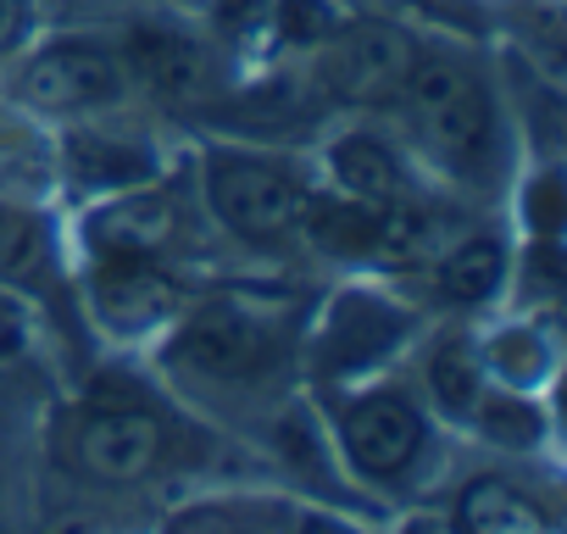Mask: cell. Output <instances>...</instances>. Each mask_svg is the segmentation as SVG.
Masks as SVG:
<instances>
[{"instance_id": "obj_9", "label": "cell", "mask_w": 567, "mask_h": 534, "mask_svg": "<svg viewBox=\"0 0 567 534\" xmlns=\"http://www.w3.org/2000/svg\"><path fill=\"white\" fill-rule=\"evenodd\" d=\"M123 68L134 84H145L151 95H162L173 106L200 101L212 90V57L184 29H134L123 45Z\"/></svg>"}, {"instance_id": "obj_14", "label": "cell", "mask_w": 567, "mask_h": 534, "mask_svg": "<svg viewBox=\"0 0 567 534\" xmlns=\"http://www.w3.org/2000/svg\"><path fill=\"white\" fill-rule=\"evenodd\" d=\"M373 223H379V201H312L307 195V217L301 228L334 250V256H373Z\"/></svg>"}, {"instance_id": "obj_23", "label": "cell", "mask_w": 567, "mask_h": 534, "mask_svg": "<svg viewBox=\"0 0 567 534\" xmlns=\"http://www.w3.org/2000/svg\"><path fill=\"white\" fill-rule=\"evenodd\" d=\"M534 212H539V228L556 223V178H545V184L534 189Z\"/></svg>"}, {"instance_id": "obj_17", "label": "cell", "mask_w": 567, "mask_h": 534, "mask_svg": "<svg viewBox=\"0 0 567 534\" xmlns=\"http://www.w3.org/2000/svg\"><path fill=\"white\" fill-rule=\"evenodd\" d=\"M429 390H434V401L445 407V412H456V418H467L478 401H484V390H478V357L467 351V346H440L434 357H429Z\"/></svg>"}, {"instance_id": "obj_11", "label": "cell", "mask_w": 567, "mask_h": 534, "mask_svg": "<svg viewBox=\"0 0 567 534\" xmlns=\"http://www.w3.org/2000/svg\"><path fill=\"white\" fill-rule=\"evenodd\" d=\"M440 250V217L406 195L395 201H379V223H373V261H390V267H412V261H429Z\"/></svg>"}, {"instance_id": "obj_20", "label": "cell", "mask_w": 567, "mask_h": 534, "mask_svg": "<svg viewBox=\"0 0 567 534\" xmlns=\"http://www.w3.org/2000/svg\"><path fill=\"white\" fill-rule=\"evenodd\" d=\"M473 418H478V429H484L489 440H501V445H534V440H539V412H534L528 401H517V396L478 401Z\"/></svg>"}, {"instance_id": "obj_16", "label": "cell", "mask_w": 567, "mask_h": 534, "mask_svg": "<svg viewBox=\"0 0 567 534\" xmlns=\"http://www.w3.org/2000/svg\"><path fill=\"white\" fill-rule=\"evenodd\" d=\"M68 162H73V178L84 184H145L151 178V156L140 145H123V140H106V134H73L68 140Z\"/></svg>"}, {"instance_id": "obj_7", "label": "cell", "mask_w": 567, "mask_h": 534, "mask_svg": "<svg viewBox=\"0 0 567 534\" xmlns=\"http://www.w3.org/2000/svg\"><path fill=\"white\" fill-rule=\"evenodd\" d=\"M178 357L195 373H206V379H250V373H261L272 362V340H267V329L250 312H239L228 301H212V307H200L184 324Z\"/></svg>"}, {"instance_id": "obj_6", "label": "cell", "mask_w": 567, "mask_h": 534, "mask_svg": "<svg viewBox=\"0 0 567 534\" xmlns=\"http://www.w3.org/2000/svg\"><path fill=\"white\" fill-rule=\"evenodd\" d=\"M73 451H79V468L90 479H101V484H134V479H145L162 462L167 434L140 407H106V412L84 418Z\"/></svg>"}, {"instance_id": "obj_15", "label": "cell", "mask_w": 567, "mask_h": 534, "mask_svg": "<svg viewBox=\"0 0 567 534\" xmlns=\"http://www.w3.org/2000/svg\"><path fill=\"white\" fill-rule=\"evenodd\" d=\"M456 517H462V528H489V534H517V528H545L550 523L506 479H473L467 495H462V506H456Z\"/></svg>"}, {"instance_id": "obj_4", "label": "cell", "mask_w": 567, "mask_h": 534, "mask_svg": "<svg viewBox=\"0 0 567 534\" xmlns=\"http://www.w3.org/2000/svg\"><path fill=\"white\" fill-rule=\"evenodd\" d=\"M417 51L401 29L390 23H357V29H334V45L323 57V84L340 101H390L401 95L406 73H412Z\"/></svg>"}, {"instance_id": "obj_2", "label": "cell", "mask_w": 567, "mask_h": 534, "mask_svg": "<svg viewBox=\"0 0 567 534\" xmlns=\"http://www.w3.org/2000/svg\"><path fill=\"white\" fill-rule=\"evenodd\" d=\"M206 195L223 228L239 234L245 245H278L301 234V217H307V184L284 162L245 156V151L206 156Z\"/></svg>"}, {"instance_id": "obj_24", "label": "cell", "mask_w": 567, "mask_h": 534, "mask_svg": "<svg viewBox=\"0 0 567 534\" xmlns=\"http://www.w3.org/2000/svg\"><path fill=\"white\" fill-rule=\"evenodd\" d=\"M12 23H18V12H12V0H0V40L12 34Z\"/></svg>"}, {"instance_id": "obj_13", "label": "cell", "mask_w": 567, "mask_h": 534, "mask_svg": "<svg viewBox=\"0 0 567 534\" xmlns=\"http://www.w3.org/2000/svg\"><path fill=\"white\" fill-rule=\"evenodd\" d=\"M329 162H334L340 184H346L357 201H395V195H406L401 162L390 156V145H379V140H368V134L340 140V145L329 151Z\"/></svg>"}, {"instance_id": "obj_1", "label": "cell", "mask_w": 567, "mask_h": 534, "mask_svg": "<svg viewBox=\"0 0 567 534\" xmlns=\"http://www.w3.org/2000/svg\"><path fill=\"white\" fill-rule=\"evenodd\" d=\"M401 95H406V106H412V117H417L429 151H434L440 162H451L456 173L478 178V167H484L489 151H495V106H489V90H484L467 68H456V62H445V57H417L412 73H406V84H401Z\"/></svg>"}, {"instance_id": "obj_3", "label": "cell", "mask_w": 567, "mask_h": 534, "mask_svg": "<svg viewBox=\"0 0 567 534\" xmlns=\"http://www.w3.org/2000/svg\"><path fill=\"white\" fill-rule=\"evenodd\" d=\"M128 68L123 51L90 45V40H62L45 45L29 68H23V101L45 106V112H95L128 95Z\"/></svg>"}, {"instance_id": "obj_10", "label": "cell", "mask_w": 567, "mask_h": 534, "mask_svg": "<svg viewBox=\"0 0 567 534\" xmlns=\"http://www.w3.org/2000/svg\"><path fill=\"white\" fill-rule=\"evenodd\" d=\"M173 228H178V217L162 195H128V201L95 212L90 245L101 256H156L173 239Z\"/></svg>"}, {"instance_id": "obj_5", "label": "cell", "mask_w": 567, "mask_h": 534, "mask_svg": "<svg viewBox=\"0 0 567 534\" xmlns=\"http://www.w3.org/2000/svg\"><path fill=\"white\" fill-rule=\"evenodd\" d=\"M340 440H346V456L357 462V473L368 479H395L417 451H423V418L412 401H401L395 390H373L362 396L346 423H340Z\"/></svg>"}, {"instance_id": "obj_22", "label": "cell", "mask_w": 567, "mask_h": 534, "mask_svg": "<svg viewBox=\"0 0 567 534\" xmlns=\"http://www.w3.org/2000/svg\"><path fill=\"white\" fill-rule=\"evenodd\" d=\"M223 34H256L272 23V0H212Z\"/></svg>"}, {"instance_id": "obj_19", "label": "cell", "mask_w": 567, "mask_h": 534, "mask_svg": "<svg viewBox=\"0 0 567 534\" xmlns=\"http://www.w3.org/2000/svg\"><path fill=\"white\" fill-rule=\"evenodd\" d=\"M272 29L290 45H323V40H334L340 18L329 0H272Z\"/></svg>"}, {"instance_id": "obj_12", "label": "cell", "mask_w": 567, "mask_h": 534, "mask_svg": "<svg viewBox=\"0 0 567 534\" xmlns=\"http://www.w3.org/2000/svg\"><path fill=\"white\" fill-rule=\"evenodd\" d=\"M501 279H506V250H501V239H489V234L462 239V245H451V250L440 256V290H445L451 301L478 307V301H489V296L501 290Z\"/></svg>"}, {"instance_id": "obj_21", "label": "cell", "mask_w": 567, "mask_h": 534, "mask_svg": "<svg viewBox=\"0 0 567 534\" xmlns=\"http://www.w3.org/2000/svg\"><path fill=\"white\" fill-rule=\"evenodd\" d=\"M489 362L501 368L506 384H534L545 373V346H539L534 329H506V335L489 340Z\"/></svg>"}, {"instance_id": "obj_18", "label": "cell", "mask_w": 567, "mask_h": 534, "mask_svg": "<svg viewBox=\"0 0 567 534\" xmlns=\"http://www.w3.org/2000/svg\"><path fill=\"white\" fill-rule=\"evenodd\" d=\"M45 267V228L29 212H0V279H34Z\"/></svg>"}, {"instance_id": "obj_8", "label": "cell", "mask_w": 567, "mask_h": 534, "mask_svg": "<svg viewBox=\"0 0 567 534\" xmlns=\"http://www.w3.org/2000/svg\"><path fill=\"white\" fill-rule=\"evenodd\" d=\"M184 307L178 279H167L156 256H101L95 267V312L106 329L117 335H140L156 329L162 318H173Z\"/></svg>"}]
</instances>
